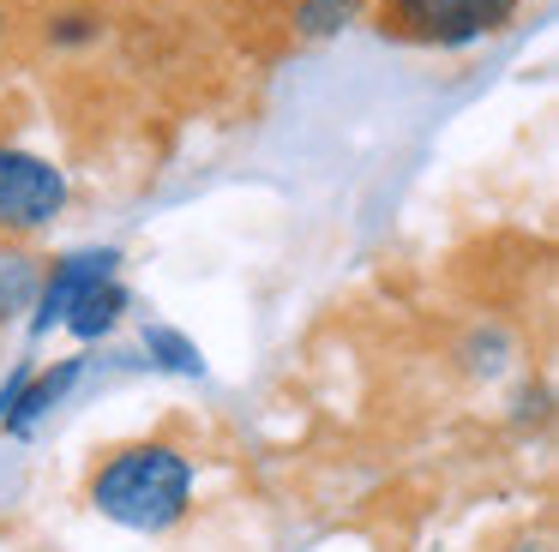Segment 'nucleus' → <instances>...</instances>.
<instances>
[{"label": "nucleus", "instance_id": "12", "mask_svg": "<svg viewBox=\"0 0 559 552\" xmlns=\"http://www.w3.org/2000/svg\"><path fill=\"white\" fill-rule=\"evenodd\" d=\"M0 43H7V12H0Z\"/></svg>", "mask_w": 559, "mask_h": 552}, {"label": "nucleus", "instance_id": "7", "mask_svg": "<svg viewBox=\"0 0 559 552\" xmlns=\"http://www.w3.org/2000/svg\"><path fill=\"white\" fill-rule=\"evenodd\" d=\"M43 283V259L25 252L19 240H0V324H13L19 312H31Z\"/></svg>", "mask_w": 559, "mask_h": 552}, {"label": "nucleus", "instance_id": "9", "mask_svg": "<svg viewBox=\"0 0 559 552\" xmlns=\"http://www.w3.org/2000/svg\"><path fill=\"white\" fill-rule=\"evenodd\" d=\"M355 19H361V0H295V36H301V43L343 36Z\"/></svg>", "mask_w": 559, "mask_h": 552}, {"label": "nucleus", "instance_id": "2", "mask_svg": "<svg viewBox=\"0 0 559 552\" xmlns=\"http://www.w3.org/2000/svg\"><path fill=\"white\" fill-rule=\"evenodd\" d=\"M518 7L523 0H385L379 31L415 48H469L506 31Z\"/></svg>", "mask_w": 559, "mask_h": 552}, {"label": "nucleus", "instance_id": "3", "mask_svg": "<svg viewBox=\"0 0 559 552\" xmlns=\"http://www.w3.org/2000/svg\"><path fill=\"white\" fill-rule=\"evenodd\" d=\"M73 204L67 168H55L49 156L0 144V240H25L61 223V211Z\"/></svg>", "mask_w": 559, "mask_h": 552}, {"label": "nucleus", "instance_id": "11", "mask_svg": "<svg viewBox=\"0 0 559 552\" xmlns=\"http://www.w3.org/2000/svg\"><path fill=\"white\" fill-rule=\"evenodd\" d=\"M31 372H37V367H31V360H19V367H13V379L0 384V420L13 415V403H19V391H25V379H31Z\"/></svg>", "mask_w": 559, "mask_h": 552}, {"label": "nucleus", "instance_id": "1", "mask_svg": "<svg viewBox=\"0 0 559 552\" xmlns=\"http://www.w3.org/2000/svg\"><path fill=\"white\" fill-rule=\"evenodd\" d=\"M91 511L115 528H133V535H169L175 523L193 504V456L175 451L169 439H139L121 444L97 463L85 487Z\"/></svg>", "mask_w": 559, "mask_h": 552}, {"label": "nucleus", "instance_id": "4", "mask_svg": "<svg viewBox=\"0 0 559 552\" xmlns=\"http://www.w3.org/2000/svg\"><path fill=\"white\" fill-rule=\"evenodd\" d=\"M97 276H121V247H79L67 259H55L37 283V300H31V336H49L67 319L73 295L85 283H97Z\"/></svg>", "mask_w": 559, "mask_h": 552}, {"label": "nucleus", "instance_id": "5", "mask_svg": "<svg viewBox=\"0 0 559 552\" xmlns=\"http://www.w3.org/2000/svg\"><path fill=\"white\" fill-rule=\"evenodd\" d=\"M79 379H85V360H79V355L55 360L49 372H31L25 391H19V403H13V415L0 420V432H7V439H31V432H37L43 420L67 403V391H73Z\"/></svg>", "mask_w": 559, "mask_h": 552}, {"label": "nucleus", "instance_id": "10", "mask_svg": "<svg viewBox=\"0 0 559 552\" xmlns=\"http://www.w3.org/2000/svg\"><path fill=\"white\" fill-rule=\"evenodd\" d=\"M103 31H109V19L97 7H61L43 19V43L49 48H91L103 43Z\"/></svg>", "mask_w": 559, "mask_h": 552}, {"label": "nucleus", "instance_id": "6", "mask_svg": "<svg viewBox=\"0 0 559 552\" xmlns=\"http://www.w3.org/2000/svg\"><path fill=\"white\" fill-rule=\"evenodd\" d=\"M133 312V295H127V283L121 276H97V283H85L73 295V307H67V331L79 336V343H103V336L115 331V324Z\"/></svg>", "mask_w": 559, "mask_h": 552}, {"label": "nucleus", "instance_id": "8", "mask_svg": "<svg viewBox=\"0 0 559 552\" xmlns=\"http://www.w3.org/2000/svg\"><path fill=\"white\" fill-rule=\"evenodd\" d=\"M145 360L157 372H175V379H205V348L193 343L187 331H175V324H145Z\"/></svg>", "mask_w": 559, "mask_h": 552}]
</instances>
